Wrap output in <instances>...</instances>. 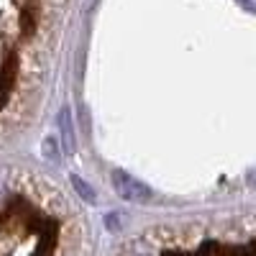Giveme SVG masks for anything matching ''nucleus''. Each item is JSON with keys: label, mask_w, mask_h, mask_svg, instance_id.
I'll use <instances>...</instances> for the list:
<instances>
[{"label": "nucleus", "mask_w": 256, "mask_h": 256, "mask_svg": "<svg viewBox=\"0 0 256 256\" xmlns=\"http://www.w3.org/2000/svg\"><path fill=\"white\" fill-rule=\"evenodd\" d=\"M113 180V190H116V195L126 202H136V205H146V202H152L154 198V192L148 190L141 180H136L134 174H126L120 172V169H116V172L110 174Z\"/></svg>", "instance_id": "1"}, {"label": "nucleus", "mask_w": 256, "mask_h": 256, "mask_svg": "<svg viewBox=\"0 0 256 256\" xmlns=\"http://www.w3.org/2000/svg\"><path fill=\"white\" fill-rule=\"evenodd\" d=\"M70 180H72V187L77 190V195H80L84 202H90V205H95V202H98V195H95L92 184H88V182H84L80 174H72Z\"/></svg>", "instance_id": "2"}, {"label": "nucleus", "mask_w": 256, "mask_h": 256, "mask_svg": "<svg viewBox=\"0 0 256 256\" xmlns=\"http://www.w3.org/2000/svg\"><path fill=\"white\" fill-rule=\"evenodd\" d=\"M41 152H44V159H49L52 164H59V146L54 138H44L41 144Z\"/></svg>", "instance_id": "3"}, {"label": "nucleus", "mask_w": 256, "mask_h": 256, "mask_svg": "<svg viewBox=\"0 0 256 256\" xmlns=\"http://www.w3.org/2000/svg\"><path fill=\"white\" fill-rule=\"evenodd\" d=\"M59 126L64 128V144H67V148H74V136H72V128H70V110H62Z\"/></svg>", "instance_id": "4"}, {"label": "nucleus", "mask_w": 256, "mask_h": 256, "mask_svg": "<svg viewBox=\"0 0 256 256\" xmlns=\"http://www.w3.org/2000/svg\"><path fill=\"white\" fill-rule=\"evenodd\" d=\"M238 3H241V8H244V10L256 13V0H238Z\"/></svg>", "instance_id": "5"}, {"label": "nucleus", "mask_w": 256, "mask_h": 256, "mask_svg": "<svg viewBox=\"0 0 256 256\" xmlns=\"http://www.w3.org/2000/svg\"><path fill=\"white\" fill-rule=\"evenodd\" d=\"M248 184H251V187L256 190V166H254L251 172H248Z\"/></svg>", "instance_id": "6"}]
</instances>
